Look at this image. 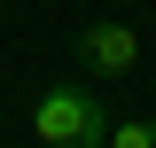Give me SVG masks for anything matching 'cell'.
<instances>
[{
    "label": "cell",
    "instance_id": "obj_3",
    "mask_svg": "<svg viewBox=\"0 0 156 148\" xmlns=\"http://www.w3.org/2000/svg\"><path fill=\"white\" fill-rule=\"evenodd\" d=\"M109 148H156V117H117V125H109Z\"/></svg>",
    "mask_w": 156,
    "mask_h": 148
},
{
    "label": "cell",
    "instance_id": "obj_2",
    "mask_svg": "<svg viewBox=\"0 0 156 148\" xmlns=\"http://www.w3.org/2000/svg\"><path fill=\"white\" fill-rule=\"evenodd\" d=\"M70 55L86 78H133L140 70V31L133 23H86V31L70 39Z\"/></svg>",
    "mask_w": 156,
    "mask_h": 148
},
{
    "label": "cell",
    "instance_id": "obj_1",
    "mask_svg": "<svg viewBox=\"0 0 156 148\" xmlns=\"http://www.w3.org/2000/svg\"><path fill=\"white\" fill-rule=\"evenodd\" d=\"M31 132L39 148H109V109L94 86H47L31 101Z\"/></svg>",
    "mask_w": 156,
    "mask_h": 148
}]
</instances>
